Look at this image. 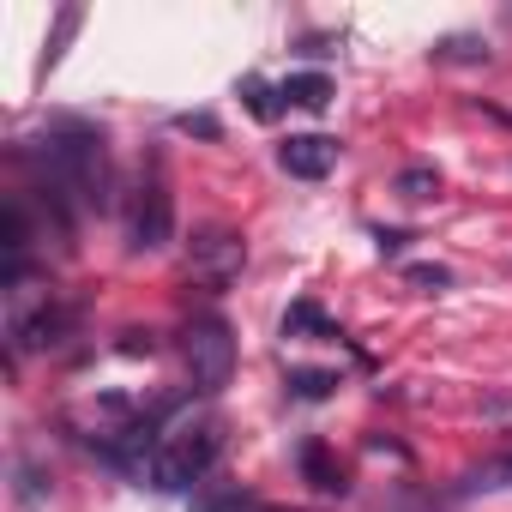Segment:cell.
Wrapping results in <instances>:
<instances>
[{"label":"cell","mask_w":512,"mask_h":512,"mask_svg":"<svg viewBox=\"0 0 512 512\" xmlns=\"http://www.w3.org/2000/svg\"><path fill=\"white\" fill-rule=\"evenodd\" d=\"M217 452H223V428L211 422V416H187V422H175L169 434H163V446L151 452V488H163V494H187V488H199L205 482V470L217 464Z\"/></svg>","instance_id":"cell-1"},{"label":"cell","mask_w":512,"mask_h":512,"mask_svg":"<svg viewBox=\"0 0 512 512\" xmlns=\"http://www.w3.org/2000/svg\"><path fill=\"white\" fill-rule=\"evenodd\" d=\"M181 350H187V368H193L199 392H223L229 386V374H235V332L223 320H211V314L193 320L187 338H181Z\"/></svg>","instance_id":"cell-2"},{"label":"cell","mask_w":512,"mask_h":512,"mask_svg":"<svg viewBox=\"0 0 512 512\" xmlns=\"http://www.w3.org/2000/svg\"><path fill=\"white\" fill-rule=\"evenodd\" d=\"M169 235H175V199H169L163 163L151 157V175L139 181V199H133V247L157 253V247H169Z\"/></svg>","instance_id":"cell-3"},{"label":"cell","mask_w":512,"mask_h":512,"mask_svg":"<svg viewBox=\"0 0 512 512\" xmlns=\"http://www.w3.org/2000/svg\"><path fill=\"white\" fill-rule=\"evenodd\" d=\"M241 260H247V241H241L235 229L211 223V229H199V235H193V272H199L211 290H223V284L241 272Z\"/></svg>","instance_id":"cell-4"},{"label":"cell","mask_w":512,"mask_h":512,"mask_svg":"<svg viewBox=\"0 0 512 512\" xmlns=\"http://www.w3.org/2000/svg\"><path fill=\"white\" fill-rule=\"evenodd\" d=\"M278 163H284V175H296V181H326L332 163H338V139H326V133H290V139L278 145Z\"/></svg>","instance_id":"cell-5"},{"label":"cell","mask_w":512,"mask_h":512,"mask_svg":"<svg viewBox=\"0 0 512 512\" xmlns=\"http://www.w3.org/2000/svg\"><path fill=\"white\" fill-rule=\"evenodd\" d=\"M296 464H302V482L320 488V494H344V488H350V476H344V464H338V452H332L326 440H302Z\"/></svg>","instance_id":"cell-6"},{"label":"cell","mask_w":512,"mask_h":512,"mask_svg":"<svg viewBox=\"0 0 512 512\" xmlns=\"http://www.w3.org/2000/svg\"><path fill=\"white\" fill-rule=\"evenodd\" d=\"M500 488H512V452H506V458H482V464H470V470L452 482V500H470V494H500Z\"/></svg>","instance_id":"cell-7"},{"label":"cell","mask_w":512,"mask_h":512,"mask_svg":"<svg viewBox=\"0 0 512 512\" xmlns=\"http://www.w3.org/2000/svg\"><path fill=\"white\" fill-rule=\"evenodd\" d=\"M278 103H284V109H326V103H332V79H326V73H290V79L278 85Z\"/></svg>","instance_id":"cell-8"},{"label":"cell","mask_w":512,"mask_h":512,"mask_svg":"<svg viewBox=\"0 0 512 512\" xmlns=\"http://www.w3.org/2000/svg\"><path fill=\"white\" fill-rule=\"evenodd\" d=\"M392 193H398V199H410V205H422V199H440V169H434V163H410V169H398Z\"/></svg>","instance_id":"cell-9"},{"label":"cell","mask_w":512,"mask_h":512,"mask_svg":"<svg viewBox=\"0 0 512 512\" xmlns=\"http://www.w3.org/2000/svg\"><path fill=\"white\" fill-rule=\"evenodd\" d=\"M284 338H344V332H338L314 302H296V308L284 314Z\"/></svg>","instance_id":"cell-10"},{"label":"cell","mask_w":512,"mask_h":512,"mask_svg":"<svg viewBox=\"0 0 512 512\" xmlns=\"http://www.w3.org/2000/svg\"><path fill=\"white\" fill-rule=\"evenodd\" d=\"M332 386H338L332 368H296V374H290V398H308V404L332 398Z\"/></svg>","instance_id":"cell-11"},{"label":"cell","mask_w":512,"mask_h":512,"mask_svg":"<svg viewBox=\"0 0 512 512\" xmlns=\"http://www.w3.org/2000/svg\"><path fill=\"white\" fill-rule=\"evenodd\" d=\"M241 97H247V109L260 115V121H278V109H284V103H278V91H272L266 79H241Z\"/></svg>","instance_id":"cell-12"},{"label":"cell","mask_w":512,"mask_h":512,"mask_svg":"<svg viewBox=\"0 0 512 512\" xmlns=\"http://www.w3.org/2000/svg\"><path fill=\"white\" fill-rule=\"evenodd\" d=\"M404 284H410V290H422V296H440V290L452 284V272H446V266L416 260V266H404Z\"/></svg>","instance_id":"cell-13"},{"label":"cell","mask_w":512,"mask_h":512,"mask_svg":"<svg viewBox=\"0 0 512 512\" xmlns=\"http://www.w3.org/2000/svg\"><path fill=\"white\" fill-rule=\"evenodd\" d=\"M79 19H85L79 7H61V19H55V37H49V55H43V67H55V61H61V43L79 31Z\"/></svg>","instance_id":"cell-14"},{"label":"cell","mask_w":512,"mask_h":512,"mask_svg":"<svg viewBox=\"0 0 512 512\" xmlns=\"http://www.w3.org/2000/svg\"><path fill=\"white\" fill-rule=\"evenodd\" d=\"M434 61H488V49H482V43H470V37H452V43H440V49H434Z\"/></svg>","instance_id":"cell-15"},{"label":"cell","mask_w":512,"mask_h":512,"mask_svg":"<svg viewBox=\"0 0 512 512\" xmlns=\"http://www.w3.org/2000/svg\"><path fill=\"white\" fill-rule=\"evenodd\" d=\"M193 512H247V494H241V488H229V494H199Z\"/></svg>","instance_id":"cell-16"},{"label":"cell","mask_w":512,"mask_h":512,"mask_svg":"<svg viewBox=\"0 0 512 512\" xmlns=\"http://www.w3.org/2000/svg\"><path fill=\"white\" fill-rule=\"evenodd\" d=\"M175 127H181V133H199V139H217V133H223V127H217V115H181Z\"/></svg>","instance_id":"cell-17"},{"label":"cell","mask_w":512,"mask_h":512,"mask_svg":"<svg viewBox=\"0 0 512 512\" xmlns=\"http://www.w3.org/2000/svg\"><path fill=\"white\" fill-rule=\"evenodd\" d=\"M482 422H494V428H512V398H482Z\"/></svg>","instance_id":"cell-18"},{"label":"cell","mask_w":512,"mask_h":512,"mask_svg":"<svg viewBox=\"0 0 512 512\" xmlns=\"http://www.w3.org/2000/svg\"><path fill=\"white\" fill-rule=\"evenodd\" d=\"M404 241H410V235H404V229H380V253H398V247H404Z\"/></svg>","instance_id":"cell-19"}]
</instances>
